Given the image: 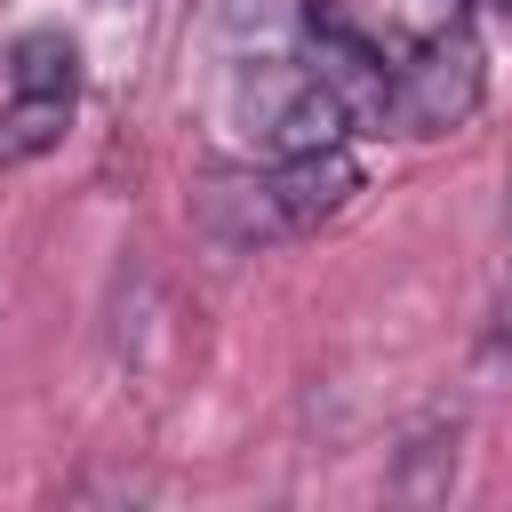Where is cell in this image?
I'll use <instances>...</instances> for the list:
<instances>
[{
  "label": "cell",
  "instance_id": "cell-8",
  "mask_svg": "<svg viewBox=\"0 0 512 512\" xmlns=\"http://www.w3.org/2000/svg\"><path fill=\"white\" fill-rule=\"evenodd\" d=\"M504 8H512V0H504Z\"/></svg>",
  "mask_w": 512,
  "mask_h": 512
},
{
  "label": "cell",
  "instance_id": "cell-5",
  "mask_svg": "<svg viewBox=\"0 0 512 512\" xmlns=\"http://www.w3.org/2000/svg\"><path fill=\"white\" fill-rule=\"evenodd\" d=\"M272 168V192H280V216H288V240L336 224L352 200H360V160L352 144H328V152H288V160H264Z\"/></svg>",
  "mask_w": 512,
  "mask_h": 512
},
{
  "label": "cell",
  "instance_id": "cell-2",
  "mask_svg": "<svg viewBox=\"0 0 512 512\" xmlns=\"http://www.w3.org/2000/svg\"><path fill=\"white\" fill-rule=\"evenodd\" d=\"M488 104V56L472 40V24H440L408 48V64H392V112H384V136H456L472 128Z\"/></svg>",
  "mask_w": 512,
  "mask_h": 512
},
{
  "label": "cell",
  "instance_id": "cell-4",
  "mask_svg": "<svg viewBox=\"0 0 512 512\" xmlns=\"http://www.w3.org/2000/svg\"><path fill=\"white\" fill-rule=\"evenodd\" d=\"M464 472V416L456 408H424L400 424L392 464H384V496L392 504H448Z\"/></svg>",
  "mask_w": 512,
  "mask_h": 512
},
{
  "label": "cell",
  "instance_id": "cell-3",
  "mask_svg": "<svg viewBox=\"0 0 512 512\" xmlns=\"http://www.w3.org/2000/svg\"><path fill=\"white\" fill-rule=\"evenodd\" d=\"M192 224L232 248V256H256V248H280L288 240V216H280V192H272V168H208L192 184Z\"/></svg>",
  "mask_w": 512,
  "mask_h": 512
},
{
  "label": "cell",
  "instance_id": "cell-7",
  "mask_svg": "<svg viewBox=\"0 0 512 512\" xmlns=\"http://www.w3.org/2000/svg\"><path fill=\"white\" fill-rule=\"evenodd\" d=\"M64 496H112V504H136V496H160V480H144V472H88V480H72Z\"/></svg>",
  "mask_w": 512,
  "mask_h": 512
},
{
  "label": "cell",
  "instance_id": "cell-1",
  "mask_svg": "<svg viewBox=\"0 0 512 512\" xmlns=\"http://www.w3.org/2000/svg\"><path fill=\"white\" fill-rule=\"evenodd\" d=\"M232 120L272 152H328V144H352L360 120L352 104L336 96V80L320 64H296V56H248L240 80H232Z\"/></svg>",
  "mask_w": 512,
  "mask_h": 512
},
{
  "label": "cell",
  "instance_id": "cell-6",
  "mask_svg": "<svg viewBox=\"0 0 512 512\" xmlns=\"http://www.w3.org/2000/svg\"><path fill=\"white\" fill-rule=\"evenodd\" d=\"M72 112H80L72 80H8V96H0V168L48 160L72 128Z\"/></svg>",
  "mask_w": 512,
  "mask_h": 512
}]
</instances>
